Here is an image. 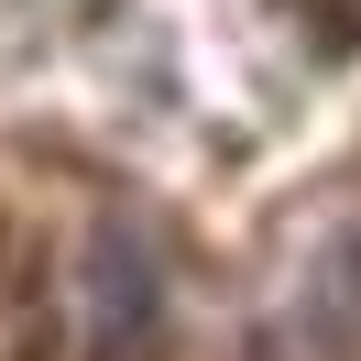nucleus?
<instances>
[{
    "mask_svg": "<svg viewBox=\"0 0 361 361\" xmlns=\"http://www.w3.org/2000/svg\"><path fill=\"white\" fill-rule=\"evenodd\" d=\"M77 307H88V361H154L164 350V263H154V230L132 208H110L77 263Z\"/></svg>",
    "mask_w": 361,
    "mask_h": 361,
    "instance_id": "nucleus-1",
    "label": "nucleus"
},
{
    "mask_svg": "<svg viewBox=\"0 0 361 361\" xmlns=\"http://www.w3.org/2000/svg\"><path fill=\"white\" fill-rule=\"evenodd\" d=\"M307 23H317L329 55H361V0H307Z\"/></svg>",
    "mask_w": 361,
    "mask_h": 361,
    "instance_id": "nucleus-2",
    "label": "nucleus"
}]
</instances>
